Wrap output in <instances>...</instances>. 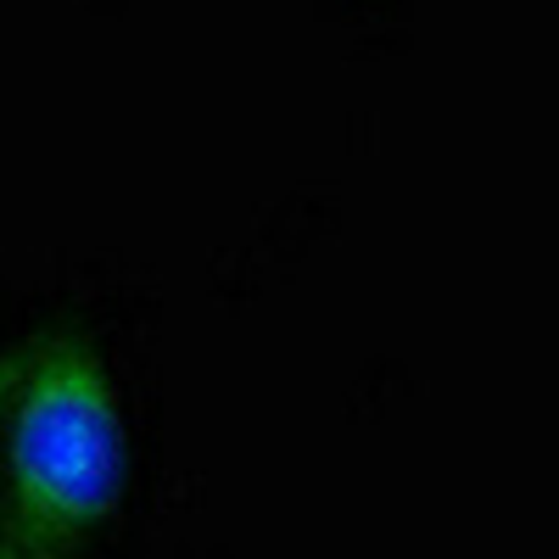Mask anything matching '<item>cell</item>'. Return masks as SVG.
Segmentation results:
<instances>
[{
    "instance_id": "1",
    "label": "cell",
    "mask_w": 559,
    "mask_h": 559,
    "mask_svg": "<svg viewBox=\"0 0 559 559\" xmlns=\"http://www.w3.org/2000/svg\"><path fill=\"white\" fill-rule=\"evenodd\" d=\"M129 476L102 358L73 336L0 353V559H73Z\"/></svg>"
}]
</instances>
